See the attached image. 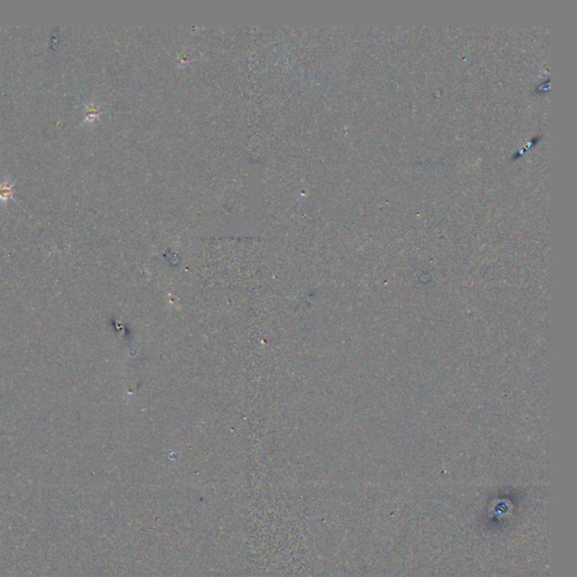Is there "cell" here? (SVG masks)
I'll use <instances>...</instances> for the list:
<instances>
[{
	"mask_svg": "<svg viewBox=\"0 0 577 577\" xmlns=\"http://www.w3.org/2000/svg\"><path fill=\"white\" fill-rule=\"evenodd\" d=\"M16 182H10L9 176L5 177L0 181V207L1 205H6L9 200L14 198V187H15Z\"/></svg>",
	"mask_w": 577,
	"mask_h": 577,
	"instance_id": "1",
	"label": "cell"
},
{
	"mask_svg": "<svg viewBox=\"0 0 577 577\" xmlns=\"http://www.w3.org/2000/svg\"><path fill=\"white\" fill-rule=\"evenodd\" d=\"M98 116V109L94 104H89L86 106V118L84 122H93Z\"/></svg>",
	"mask_w": 577,
	"mask_h": 577,
	"instance_id": "2",
	"label": "cell"
}]
</instances>
